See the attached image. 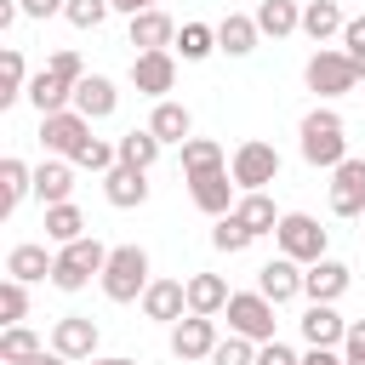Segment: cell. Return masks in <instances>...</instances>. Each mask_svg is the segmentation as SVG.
Here are the masks:
<instances>
[{"instance_id": "cell-1", "label": "cell", "mask_w": 365, "mask_h": 365, "mask_svg": "<svg viewBox=\"0 0 365 365\" xmlns=\"http://www.w3.org/2000/svg\"><path fill=\"white\" fill-rule=\"evenodd\" d=\"M302 160L308 165H319V171H336L342 160H348V125H342V114L336 108H314V114H302Z\"/></svg>"}, {"instance_id": "cell-2", "label": "cell", "mask_w": 365, "mask_h": 365, "mask_svg": "<svg viewBox=\"0 0 365 365\" xmlns=\"http://www.w3.org/2000/svg\"><path fill=\"white\" fill-rule=\"evenodd\" d=\"M108 268V245L103 240H74V245H57V268H51V285L57 291H86L91 279H103Z\"/></svg>"}, {"instance_id": "cell-3", "label": "cell", "mask_w": 365, "mask_h": 365, "mask_svg": "<svg viewBox=\"0 0 365 365\" xmlns=\"http://www.w3.org/2000/svg\"><path fill=\"white\" fill-rule=\"evenodd\" d=\"M148 251L143 245H114L108 251V268H103V297L108 302H143L148 291Z\"/></svg>"}, {"instance_id": "cell-4", "label": "cell", "mask_w": 365, "mask_h": 365, "mask_svg": "<svg viewBox=\"0 0 365 365\" xmlns=\"http://www.w3.org/2000/svg\"><path fill=\"white\" fill-rule=\"evenodd\" d=\"M228 177L240 182V194H262L268 182H279V148H274V143H262V137L240 143V148H234V160H228Z\"/></svg>"}, {"instance_id": "cell-5", "label": "cell", "mask_w": 365, "mask_h": 365, "mask_svg": "<svg viewBox=\"0 0 365 365\" xmlns=\"http://www.w3.org/2000/svg\"><path fill=\"white\" fill-rule=\"evenodd\" d=\"M274 240H279V257H291V262H302V268H314V262L325 257V228H319V217H308V211H285L279 228H274Z\"/></svg>"}, {"instance_id": "cell-6", "label": "cell", "mask_w": 365, "mask_h": 365, "mask_svg": "<svg viewBox=\"0 0 365 365\" xmlns=\"http://www.w3.org/2000/svg\"><path fill=\"white\" fill-rule=\"evenodd\" d=\"M222 314H228V331H234V336H245V342H257V348L274 342V302H268L262 291H234Z\"/></svg>"}, {"instance_id": "cell-7", "label": "cell", "mask_w": 365, "mask_h": 365, "mask_svg": "<svg viewBox=\"0 0 365 365\" xmlns=\"http://www.w3.org/2000/svg\"><path fill=\"white\" fill-rule=\"evenodd\" d=\"M302 80H308V91H319V97H342V91L359 86V68L348 63V51H325V46H319V51L308 57Z\"/></svg>"}, {"instance_id": "cell-8", "label": "cell", "mask_w": 365, "mask_h": 365, "mask_svg": "<svg viewBox=\"0 0 365 365\" xmlns=\"http://www.w3.org/2000/svg\"><path fill=\"white\" fill-rule=\"evenodd\" d=\"M86 137H91V120H86L80 108H63V114H46V120H40V143H46V154L74 160Z\"/></svg>"}, {"instance_id": "cell-9", "label": "cell", "mask_w": 365, "mask_h": 365, "mask_svg": "<svg viewBox=\"0 0 365 365\" xmlns=\"http://www.w3.org/2000/svg\"><path fill=\"white\" fill-rule=\"evenodd\" d=\"M131 86L154 103H165V91L177 86V57L171 51H137L131 57Z\"/></svg>"}, {"instance_id": "cell-10", "label": "cell", "mask_w": 365, "mask_h": 365, "mask_svg": "<svg viewBox=\"0 0 365 365\" xmlns=\"http://www.w3.org/2000/svg\"><path fill=\"white\" fill-rule=\"evenodd\" d=\"M331 211L336 217H365V160L359 154H348L331 171Z\"/></svg>"}, {"instance_id": "cell-11", "label": "cell", "mask_w": 365, "mask_h": 365, "mask_svg": "<svg viewBox=\"0 0 365 365\" xmlns=\"http://www.w3.org/2000/svg\"><path fill=\"white\" fill-rule=\"evenodd\" d=\"M51 354H63V359H97V319L63 314L51 325Z\"/></svg>"}, {"instance_id": "cell-12", "label": "cell", "mask_w": 365, "mask_h": 365, "mask_svg": "<svg viewBox=\"0 0 365 365\" xmlns=\"http://www.w3.org/2000/svg\"><path fill=\"white\" fill-rule=\"evenodd\" d=\"M217 319H205V314H188V319H177L171 325V354L177 359H211L217 354Z\"/></svg>"}, {"instance_id": "cell-13", "label": "cell", "mask_w": 365, "mask_h": 365, "mask_svg": "<svg viewBox=\"0 0 365 365\" xmlns=\"http://www.w3.org/2000/svg\"><path fill=\"white\" fill-rule=\"evenodd\" d=\"M257 291L279 308V302H297L302 297V262H291V257H274V262H262L257 268Z\"/></svg>"}, {"instance_id": "cell-14", "label": "cell", "mask_w": 365, "mask_h": 365, "mask_svg": "<svg viewBox=\"0 0 365 365\" xmlns=\"http://www.w3.org/2000/svg\"><path fill=\"white\" fill-rule=\"evenodd\" d=\"M348 285H354V268L336 262V257H319V262L302 274V297H308V302H336Z\"/></svg>"}, {"instance_id": "cell-15", "label": "cell", "mask_w": 365, "mask_h": 365, "mask_svg": "<svg viewBox=\"0 0 365 365\" xmlns=\"http://www.w3.org/2000/svg\"><path fill=\"white\" fill-rule=\"evenodd\" d=\"M143 314L160 319V325L188 319V279H154V285L143 291Z\"/></svg>"}, {"instance_id": "cell-16", "label": "cell", "mask_w": 365, "mask_h": 365, "mask_svg": "<svg viewBox=\"0 0 365 365\" xmlns=\"http://www.w3.org/2000/svg\"><path fill=\"white\" fill-rule=\"evenodd\" d=\"M234 188H240V182H234L228 171H211V177H188V200H194L205 217H228V211L240 205V200H234Z\"/></svg>"}, {"instance_id": "cell-17", "label": "cell", "mask_w": 365, "mask_h": 365, "mask_svg": "<svg viewBox=\"0 0 365 365\" xmlns=\"http://www.w3.org/2000/svg\"><path fill=\"white\" fill-rule=\"evenodd\" d=\"M51 268H57V251H46L40 240H23V245L6 251V279L34 285V279H51Z\"/></svg>"}, {"instance_id": "cell-18", "label": "cell", "mask_w": 365, "mask_h": 365, "mask_svg": "<svg viewBox=\"0 0 365 365\" xmlns=\"http://www.w3.org/2000/svg\"><path fill=\"white\" fill-rule=\"evenodd\" d=\"M342 336H348V319H342L331 302H308V314H302V342H308V348H342Z\"/></svg>"}, {"instance_id": "cell-19", "label": "cell", "mask_w": 365, "mask_h": 365, "mask_svg": "<svg viewBox=\"0 0 365 365\" xmlns=\"http://www.w3.org/2000/svg\"><path fill=\"white\" fill-rule=\"evenodd\" d=\"M131 46H137V51H171V46H177V23H171L160 6H154V11H137V17H131Z\"/></svg>"}, {"instance_id": "cell-20", "label": "cell", "mask_w": 365, "mask_h": 365, "mask_svg": "<svg viewBox=\"0 0 365 365\" xmlns=\"http://www.w3.org/2000/svg\"><path fill=\"white\" fill-rule=\"evenodd\" d=\"M74 108H80L86 120H108V114L120 108V91H114V80H108V74H86V80L74 86Z\"/></svg>"}, {"instance_id": "cell-21", "label": "cell", "mask_w": 365, "mask_h": 365, "mask_svg": "<svg viewBox=\"0 0 365 365\" xmlns=\"http://www.w3.org/2000/svg\"><path fill=\"white\" fill-rule=\"evenodd\" d=\"M68 194H74V165H68V160L34 165V200H40V205H68Z\"/></svg>"}, {"instance_id": "cell-22", "label": "cell", "mask_w": 365, "mask_h": 365, "mask_svg": "<svg viewBox=\"0 0 365 365\" xmlns=\"http://www.w3.org/2000/svg\"><path fill=\"white\" fill-rule=\"evenodd\" d=\"M103 194H108V205L131 211V205L148 200V171H137V165H114V171L103 177Z\"/></svg>"}, {"instance_id": "cell-23", "label": "cell", "mask_w": 365, "mask_h": 365, "mask_svg": "<svg viewBox=\"0 0 365 365\" xmlns=\"http://www.w3.org/2000/svg\"><path fill=\"white\" fill-rule=\"evenodd\" d=\"M228 279L222 274H188V314H205V319H217L222 308H228Z\"/></svg>"}, {"instance_id": "cell-24", "label": "cell", "mask_w": 365, "mask_h": 365, "mask_svg": "<svg viewBox=\"0 0 365 365\" xmlns=\"http://www.w3.org/2000/svg\"><path fill=\"white\" fill-rule=\"evenodd\" d=\"M257 40H262V29H257V17H245V11H228V17L217 23V51H228V57L257 51Z\"/></svg>"}, {"instance_id": "cell-25", "label": "cell", "mask_w": 365, "mask_h": 365, "mask_svg": "<svg viewBox=\"0 0 365 365\" xmlns=\"http://www.w3.org/2000/svg\"><path fill=\"white\" fill-rule=\"evenodd\" d=\"M29 103L40 108V120H46V114H63V108H74V86L57 80L51 68H40V74L29 80Z\"/></svg>"}, {"instance_id": "cell-26", "label": "cell", "mask_w": 365, "mask_h": 365, "mask_svg": "<svg viewBox=\"0 0 365 365\" xmlns=\"http://www.w3.org/2000/svg\"><path fill=\"white\" fill-rule=\"evenodd\" d=\"M148 131H154L165 148H171V143L182 148V143H188V131H194V114H188L182 103H171V97H165V103H154V114H148Z\"/></svg>"}, {"instance_id": "cell-27", "label": "cell", "mask_w": 365, "mask_h": 365, "mask_svg": "<svg viewBox=\"0 0 365 365\" xmlns=\"http://www.w3.org/2000/svg\"><path fill=\"white\" fill-rule=\"evenodd\" d=\"M29 194H34V171H29L17 154H6V160H0V217H11Z\"/></svg>"}, {"instance_id": "cell-28", "label": "cell", "mask_w": 365, "mask_h": 365, "mask_svg": "<svg viewBox=\"0 0 365 365\" xmlns=\"http://www.w3.org/2000/svg\"><path fill=\"white\" fill-rule=\"evenodd\" d=\"M348 29V17H342V6L336 0H308L302 6V34L319 46V40H331V34H342Z\"/></svg>"}, {"instance_id": "cell-29", "label": "cell", "mask_w": 365, "mask_h": 365, "mask_svg": "<svg viewBox=\"0 0 365 365\" xmlns=\"http://www.w3.org/2000/svg\"><path fill=\"white\" fill-rule=\"evenodd\" d=\"M211 171H228L222 143H211V137H188V143H182V177H211Z\"/></svg>"}, {"instance_id": "cell-30", "label": "cell", "mask_w": 365, "mask_h": 365, "mask_svg": "<svg viewBox=\"0 0 365 365\" xmlns=\"http://www.w3.org/2000/svg\"><path fill=\"white\" fill-rule=\"evenodd\" d=\"M46 240L51 245H74L86 240V211L68 200V205H46Z\"/></svg>"}, {"instance_id": "cell-31", "label": "cell", "mask_w": 365, "mask_h": 365, "mask_svg": "<svg viewBox=\"0 0 365 365\" xmlns=\"http://www.w3.org/2000/svg\"><path fill=\"white\" fill-rule=\"evenodd\" d=\"M257 29L274 34V40H285V34L302 29V6H297V0H262V6H257Z\"/></svg>"}, {"instance_id": "cell-32", "label": "cell", "mask_w": 365, "mask_h": 365, "mask_svg": "<svg viewBox=\"0 0 365 365\" xmlns=\"http://www.w3.org/2000/svg\"><path fill=\"white\" fill-rule=\"evenodd\" d=\"M46 348H40V336L29 331V325H6L0 331V365H34Z\"/></svg>"}, {"instance_id": "cell-33", "label": "cell", "mask_w": 365, "mask_h": 365, "mask_svg": "<svg viewBox=\"0 0 365 365\" xmlns=\"http://www.w3.org/2000/svg\"><path fill=\"white\" fill-rule=\"evenodd\" d=\"M29 80H34V74L23 68V51L6 46V51H0V108L17 103V97H29Z\"/></svg>"}, {"instance_id": "cell-34", "label": "cell", "mask_w": 365, "mask_h": 365, "mask_svg": "<svg viewBox=\"0 0 365 365\" xmlns=\"http://www.w3.org/2000/svg\"><path fill=\"white\" fill-rule=\"evenodd\" d=\"M114 148H120V165H137V171H148V165L160 160V148H165V143H160V137L143 125V131H125Z\"/></svg>"}, {"instance_id": "cell-35", "label": "cell", "mask_w": 365, "mask_h": 365, "mask_svg": "<svg viewBox=\"0 0 365 365\" xmlns=\"http://www.w3.org/2000/svg\"><path fill=\"white\" fill-rule=\"evenodd\" d=\"M234 217H240V222H245L251 234H274L285 211H274V200H268V194H240V205H234Z\"/></svg>"}, {"instance_id": "cell-36", "label": "cell", "mask_w": 365, "mask_h": 365, "mask_svg": "<svg viewBox=\"0 0 365 365\" xmlns=\"http://www.w3.org/2000/svg\"><path fill=\"white\" fill-rule=\"evenodd\" d=\"M177 51H182V63H205L217 51V29L211 23H182L177 29Z\"/></svg>"}, {"instance_id": "cell-37", "label": "cell", "mask_w": 365, "mask_h": 365, "mask_svg": "<svg viewBox=\"0 0 365 365\" xmlns=\"http://www.w3.org/2000/svg\"><path fill=\"white\" fill-rule=\"evenodd\" d=\"M251 240H257V234H251L234 211H228V217H217V228H211V245H217V251H228V257H234V251H245Z\"/></svg>"}, {"instance_id": "cell-38", "label": "cell", "mask_w": 365, "mask_h": 365, "mask_svg": "<svg viewBox=\"0 0 365 365\" xmlns=\"http://www.w3.org/2000/svg\"><path fill=\"white\" fill-rule=\"evenodd\" d=\"M23 314H29V285L23 279H6L0 285V319L6 325H23Z\"/></svg>"}, {"instance_id": "cell-39", "label": "cell", "mask_w": 365, "mask_h": 365, "mask_svg": "<svg viewBox=\"0 0 365 365\" xmlns=\"http://www.w3.org/2000/svg\"><path fill=\"white\" fill-rule=\"evenodd\" d=\"M211 365H257V342H245V336H222L217 342V354H211Z\"/></svg>"}, {"instance_id": "cell-40", "label": "cell", "mask_w": 365, "mask_h": 365, "mask_svg": "<svg viewBox=\"0 0 365 365\" xmlns=\"http://www.w3.org/2000/svg\"><path fill=\"white\" fill-rule=\"evenodd\" d=\"M108 11H114L108 0H68V11H63V17H68L74 29H103V17H108Z\"/></svg>"}, {"instance_id": "cell-41", "label": "cell", "mask_w": 365, "mask_h": 365, "mask_svg": "<svg viewBox=\"0 0 365 365\" xmlns=\"http://www.w3.org/2000/svg\"><path fill=\"white\" fill-rule=\"evenodd\" d=\"M342 51H348V63H354L359 80H365V17H348V29H342Z\"/></svg>"}, {"instance_id": "cell-42", "label": "cell", "mask_w": 365, "mask_h": 365, "mask_svg": "<svg viewBox=\"0 0 365 365\" xmlns=\"http://www.w3.org/2000/svg\"><path fill=\"white\" fill-rule=\"evenodd\" d=\"M57 80H68V86H80L86 80V63H80V51H51V63H46Z\"/></svg>"}, {"instance_id": "cell-43", "label": "cell", "mask_w": 365, "mask_h": 365, "mask_svg": "<svg viewBox=\"0 0 365 365\" xmlns=\"http://www.w3.org/2000/svg\"><path fill=\"white\" fill-rule=\"evenodd\" d=\"M342 359H348V365H365V319H348V336H342Z\"/></svg>"}, {"instance_id": "cell-44", "label": "cell", "mask_w": 365, "mask_h": 365, "mask_svg": "<svg viewBox=\"0 0 365 365\" xmlns=\"http://www.w3.org/2000/svg\"><path fill=\"white\" fill-rule=\"evenodd\" d=\"M257 365H302V359H297V354L274 336V342H262V348H257Z\"/></svg>"}, {"instance_id": "cell-45", "label": "cell", "mask_w": 365, "mask_h": 365, "mask_svg": "<svg viewBox=\"0 0 365 365\" xmlns=\"http://www.w3.org/2000/svg\"><path fill=\"white\" fill-rule=\"evenodd\" d=\"M23 6V17H34V23H46V17H63L68 11V0H17Z\"/></svg>"}, {"instance_id": "cell-46", "label": "cell", "mask_w": 365, "mask_h": 365, "mask_svg": "<svg viewBox=\"0 0 365 365\" xmlns=\"http://www.w3.org/2000/svg\"><path fill=\"white\" fill-rule=\"evenodd\" d=\"M302 365H348V359H342V348H308Z\"/></svg>"}, {"instance_id": "cell-47", "label": "cell", "mask_w": 365, "mask_h": 365, "mask_svg": "<svg viewBox=\"0 0 365 365\" xmlns=\"http://www.w3.org/2000/svg\"><path fill=\"white\" fill-rule=\"evenodd\" d=\"M108 6H114V11H125V17H137V11H154L160 0H108Z\"/></svg>"}, {"instance_id": "cell-48", "label": "cell", "mask_w": 365, "mask_h": 365, "mask_svg": "<svg viewBox=\"0 0 365 365\" xmlns=\"http://www.w3.org/2000/svg\"><path fill=\"white\" fill-rule=\"evenodd\" d=\"M91 365H137V359H125V354H103V359H91Z\"/></svg>"}, {"instance_id": "cell-49", "label": "cell", "mask_w": 365, "mask_h": 365, "mask_svg": "<svg viewBox=\"0 0 365 365\" xmlns=\"http://www.w3.org/2000/svg\"><path fill=\"white\" fill-rule=\"evenodd\" d=\"M34 365H74V359H63V354H40Z\"/></svg>"}]
</instances>
